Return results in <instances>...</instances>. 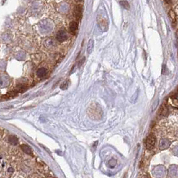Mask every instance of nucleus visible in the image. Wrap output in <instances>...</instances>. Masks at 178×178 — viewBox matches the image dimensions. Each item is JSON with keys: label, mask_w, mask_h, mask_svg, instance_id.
Returning a JSON list of instances; mask_svg holds the SVG:
<instances>
[{"label": "nucleus", "mask_w": 178, "mask_h": 178, "mask_svg": "<svg viewBox=\"0 0 178 178\" xmlns=\"http://www.w3.org/2000/svg\"><path fill=\"white\" fill-rule=\"evenodd\" d=\"M155 142H156V137L154 134H150L145 139V147L148 150H151L155 147Z\"/></svg>", "instance_id": "f257e3e1"}, {"label": "nucleus", "mask_w": 178, "mask_h": 178, "mask_svg": "<svg viewBox=\"0 0 178 178\" xmlns=\"http://www.w3.org/2000/svg\"><path fill=\"white\" fill-rule=\"evenodd\" d=\"M97 24L99 25V26L102 31L105 32L108 30L109 27V24L106 19L102 16H98L97 17Z\"/></svg>", "instance_id": "f03ea898"}, {"label": "nucleus", "mask_w": 178, "mask_h": 178, "mask_svg": "<svg viewBox=\"0 0 178 178\" xmlns=\"http://www.w3.org/2000/svg\"><path fill=\"white\" fill-rule=\"evenodd\" d=\"M89 112H91V113L92 114V116L97 118L99 117L101 118V115H102V111L101 109H100V107L99 106H96V107H94V106H91L89 108Z\"/></svg>", "instance_id": "7ed1b4c3"}, {"label": "nucleus", "mask_w": 178, "mask_h": 178, "mask_svg": "<svg viewBox=\"0 0 178 178\" xmlns=\"http://www.w3.org/2000/svg\"><path fill=\"white\" fill-rule=\"evenodd\" d=\"M82 7L81 5L78 4L75 6L74 9V16L76 19L77 21H79L82 17Z\"/></svg>", "instance_id": "20e7f679"}, {"label": "nucleus", "mask_w": 178, "mask_h": 178, "mask_svg": "<svg viewBox=\"0 0 178 178\" xmlns=\"http://www.w3.org/2000/svg\"><path fill=\"white\" fill-rule=\"evenodd\" d=\"M56 39L58 41L60 42H63L66 41L68 39V35L66 32L64 30H61L57 33L56 35Z\"/></svg>", "instance_id": "39448f33"}, {"label": "nucleus", "mask_w": 178, "mask_h": 178, "mask_svg": "<svg viewBox=\"0 0 178 178\" xmlns=\"http://www.w3.org/2000/svg\"><path fill=\"white\" fill-rule=\"evenodd\" d=\"M77 29H78L77 22H72L70 24V26H69V30H70V32H71V34H72V35L76 34Z\"/></svg>", "instance_id": "423d86ee"}, {"label": "nucleus", "mask_w": 178, "mask_h": 178, "mask_svg": "<svg viewBox=\"0 0 178 178\" xmlns=\"http://www.w3.org/2000/svg\"><path fill=\"white\" fill-rule=\"evenodd\" d=\"M169 16L170 19H171L172 26L174 27H175V24H176V16H175V14L174 13V12L173 10H172V9L169 12Z\"/></svg>", "instance_id": "0eeeda50"}, {"label": "nucleus", "mask_w": 178, "mask_h": 178, "mask_svg": "<svg viewBox=\"0 0 178 178\" xmlns=\"http://www.w3.org/2000/svg\"><path fill=\"white\" fill-rule=\"evenodd\" d=\"M168 112V108L167 107L166 105L163 104L161 105V107H160V109L159 110V115H161V116H165L167 115Z\"/></svg>", "instance_id": "6e6552de"}, {"label": "nucleus", "mask_w": 178, "mask_h": 178, "mask_svg": "<svg viewBox=\"0 0 178 178\" xmlns=\"http://www.w3.org/2000/svg\"><path fill=\"white\" fill-rule=\"evenodd\" d=\"M47 74V70L44 68H39L37 71V76L40 78H42L46 76Z\"/></svg>", "instance_id": "1a4fd4ad"}, {"label": "nucleus", "mask_w": 178, "mask_h": 178, "mask_svg": "<svg viewBox=\"0 0 178 178\" xmlns=\"http://www.w3.org/2000/svg\"><path fill=\"white\" fill-rule=\"evenodd\" d=\"M169 142L167 139H161L159 143V147L161 149H164L165 148L169 147Z\"/></svg>", "instance_id": "9d476101"}, {"label": "nucleus", "mask_w": 178, "mask_h": 178, "mask_svg": "<svg viewBox=\"0 0 178 178\" xmlns=\"http://www.w3.org/2000/svg\"><path fill=\"white\" fill-rule=\"evenodd\" d=\"M21 149H22V151L26 153H27V154H28V155H32V149L28 146V145H21Z\"/></svg>", "instance_id": "9b49d317"}, {"label": "nucleus", "mask_w": 178, "mask_h": 178, "mask_svg": "<svg viewBox=\"0 0 178 178\" xmlns=\"http://www.w3.org/2000/svg\"><path fill=\"white\" fill-rule=\"evenodd\" d=\"M93 48H94V40H93L91 39L89 41V43H88V45H87V52H88V54H91V53L92 50H93Z\"/></svg>", "instance_id": "f8f14e48"}, {"label": "nucleus", "mask_w": 178, "mask_h": 178, "mask_svg": "<svg viewBox=\"0 0 178 178\" xmlns=\"http://www.w3.org/2000/svg\"><path fill=\"white\" fill-rule=\"evenodd\" d=\"M9 141L12 145H17L18 143V140H17V137L14 136V135H12L9 137Z\"/></svg>", "instance_id": "ddd939ff"}, {"label": "nucleus", "mask_w": 178, "mask_h": 178, "mask_svg": "<svg viewBox=\"0 0 178 178\" xmlns=\"http://www.w3.org/2000/svg\"><path fill=\"white\" fill-rule=\"evenodd\" d=\"M119 3L122 5V6H123L125 9H129L130 7V5L129 4V2L127 1H120Z\"/></svg>", "instance_id": "4468645a"}, {"label": "nucleus", "mask_w": 178, "mask_h": 178, "mask_svg": "<svg viewBox=\"0 0 178 178\" xmlns=\"http://www.w3.org/2000/svg\"><path fill=\"white\" fill-rule=\"evenodd\" d=\"M84 61H85V58H82V59L81 60V61L79 62V67H80V66H81V65H82V64L84 63Z\"/></svg>", "instance_id": "2eb2a0df"}]
</instances>
